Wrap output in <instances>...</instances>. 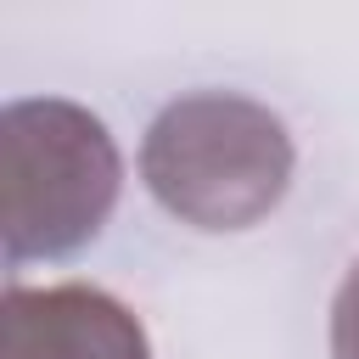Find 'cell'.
Listing matches in <instances>:
<instances>
[{"label": "cell", "instance_id": "obj_1", "mask_svg": "<svg viewBox=\"0 0 359 359\" xmlns=\"http://www.w3.org/2000/svg\"><path fill=\"white\" fill-rule=\"evenodd\" d=\"M123 191L112 129L62 95H28L0 112V258L6 269L84 252Z\"/></svg>", "mask_w": 359, "mask_h": 359}, {"label": "cell", "instance_id": "obj_2", "mask_svg": "<svg viewBox=\"0 0 359 359\" xmlns=\"http://www.w3.org/2000/svg\"><path fill=\"white\" fill-rule=\"evenodd\" d=\"M292 163L286 123L236 90H191L168 101L140 140V180L157 208L208 236L264 224L292 185Z\"/></svg>", "mask_w": 359, "mask_h": 359}, {"label": "cell", "instance_id": "obj_3", "mask_svg": "<svg viewBox=\"0 0 359 359\" xmlns=\"http://www.w3.org/2000/svg\"><path fill=\"white\" fill-rule=\"evenodd\" d=\"M0 359H151L146 325L101 286H6Z\"/></svg>", "mask_w": 359, "mask_h": 359}, {"label": "cell", "instance_id": "obj_4", "mask_svg": "<svg viewBox=\"0 0 359 359\" xmlns=\"http://www.w3.org/2000/svg\"><path fill=\"white\" fill-rule=\"evenodd\" d=\"M331 359H359V258L331 297Z\"/></svg>", "mask_w": 359, "mask_h": 359}]
</instances>
